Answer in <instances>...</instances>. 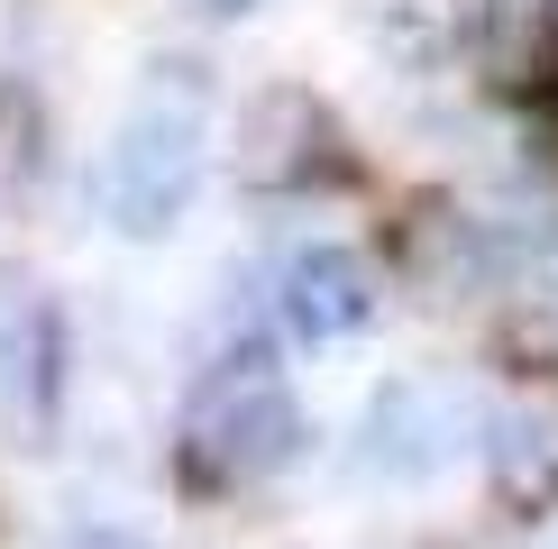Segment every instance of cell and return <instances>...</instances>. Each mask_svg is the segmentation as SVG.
I'll list each match as a JSON object with an SVG mask.
<instances>
[{"label": "cell", "mask_w": 558, "mask_h": 549, "mask_svg": "<svg viewBox=\"0 0 558 549\" xmlns=\"http://www.w3.org/2000/svg\"><path fill=\"white\" fill-rule=\"evenodd\" d=\"M202 183V83L183 64H156L137 110L110 129L101 166H92V211L120 239H166Z\"/></svg>", "instance_id": "obj_1"}, {"label": "cell", "mask_w": 558, "mask_h": 549, "mask_svg": "<svg viewBox=\"0 0 558 549\" xmlns=\"http://www.w3.org/2000/svg\"><path fill=\"white\" fill-rule=\"evenodd\" d=\"M302 449V403L266 349L220 357L183 403V467L202 486H257Z\"/></svg>", "instance_id": "obj_2"}, {"label": "cell", "mask_w": 558, "mask_h": 549, "mask_svg": "<svg viewBox=\"0 0 558 549\" xmlns=\"http://www.w3.org/2000/svg\"><path fill=\"white\" fill-rule=\"evenodd\" d=\"M476 440V403L439 376H403L366 403L357 422V467L385 476V486H422V476L458 467V449Z\"/></svg>", "instance_id": "obj_3"}, {"label": "cell", "mask_w": 558, "mask_h": 549, "mask_svg": "<svg viewBox=\"0 0 558 549\" xmlns=\"http://www.w3.org/2000/svg\"><path fill=\"white\" fill-rule=\"evenodd\" d=\"M229 156H239V183L293 193V183H312V174H339V129L302 83H275V91H257V101L239 110V147Z\"/></svg>", "instance_id": "obj_4"}, {"label": "cell", "mask_w": 558, "mask_h": 549, "mask_svg": "<svg viewBox=\"0 0 558 549\" xmlns=\"http://www.w3.org/2000/svg\"><path fill=\"white\" fill-rule=\"evenodd\" d=\"M485 457H495V486L522 513H549L558 503V376H522L513 394L485 422Z\"/></svg>", "instance_id": "obj_5"}, {"label": "cell", "mask_w": 558, "mask_h": 549, "mask_svg": "<svg viewBox=\"0 0 558 549\" xmlns=\"http://www.w3.org/2000/svg\"><path fill=\"white\" fill-rule=\"evenodd\" d=\"M275 312H284L293 339H348L376 320V274H366V257H348V247H302V257L284 266V284H275Z\"/></svg>", "instance_id": "obj_6"}, {"label": "cell", "mask_w": 558, "mask_h": 549, "mask_svg": "<svg viewBox=\"0 0 558 549\" xmlns=\"http://www.w3.org/2000/svg\"><path fill=\"white\" fill-rule=\"evenodd\" d=\"M393 274H403L422 303H468L485 284V229L449 202H422L403 229H393Z\"/></svg>", "instance_id": "obj_7"}, {"label": "cell", "mask_w": 558, "mask_h": 549, "mask_svg": "<svg viewBox=\"0 0 558 549\" xmlns=\"http://www.w3.org/2000/svg\"><path fill=\"white\" fill-rule=\"evenodd\" d=\"M46 385H56V320H46L37 284L19 266H0V422L37 430Z\"/></svg>", "instance_id": "obj_8"}, {"label": "cell", "mask_w": 558, "mask_h": 549, "mask_svg": "<svg viewBox=\"0 0 558 549\" xmlns=\"http://www.w3.org/2000/svg\"><path fill=\"white\" fill-rule=\"evenodd\" d=\"M558 46V0H476V64L485 83L522 91Z\"/></svg>", "instance_id": "obj_9"}, {"label": "cell", "mask_w": 558, "mask_h": 549, "mask_svg": "<svg viewBox=\"0 0 558 549\" xmlns=\"http://www.w3.org/2000/svg\"><path fill=\"white\" fill-rule=\"evenodd\" d=\"M458 28L476 37V0H376V37L403 64H439L458 46Z\"/></svg>", "instance_id": "obj_10"}, {"label": "cell", "mask_w": 558, "mask_h": 549, "mask_svg": "<svg viewBox=\"0 0 558 549\" xmlns=\"http://www.w3.org/2000/svg\"><path fill=\"white\" fill-rule=\"evenodd\" d=\"M522 293H531L541 320H558V229H541V247H531V266H522Z\"/></svg>", "instance_id": "obj_11"}, {"label": "cell", "mask_w": 558, "mask_h": 549, "mask_svg": "<svg viewBox=\"0 0 558 549\" xmlns=\"http://www.w3.org/2000/svg\"><path fill=\"white\" fill-rule=\"evenodd\" d=\"M220 10H257V0H220Z\"/></svg>", "instance_id": "obj_12"}]
</instances>
